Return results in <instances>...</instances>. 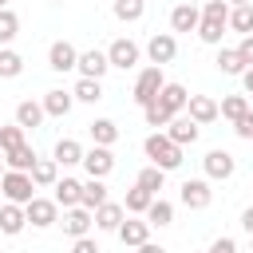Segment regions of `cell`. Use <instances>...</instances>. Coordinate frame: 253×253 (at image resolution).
<instances>
[{
    "label": "cell",
    "instance_id": "cell-1",
    "mask_svg": "<svg viewBox=\"0 0 253 253\" xmlns=\"http://www.w3.org/2000/svg\"><path fill=\"white\" fill-rule=\"evenodd\" d=\"M225 28H229V4L225 0H210L202 8V20H198V40L202 43H221Z\"/></svg>",
    "mask_w": 253,
    "mask_h": 253
},
{
    "label": "cell",
    "instance_id": "cell-2",
    "mask_svg": "<svg viewBox=\"0 0 253 253\" xmlns=\"http://www.w3.org/2000/svg\"><path fill=\"white\" fill-rule=\"evenodd\" d=\"M142 150H146L150 166H158V170H178V166H182V146H174V142L166 138V130H154V134H146Z\"/></svg>",
    "mask_w": 253,
    "mask_h": 253
},
{
    "label": "cell",
    "instance_id": "cell-3",
    "mask_svg": "<svg viewBox=\"0 0 253 253\" xmlns=\"http://www.w3.org/2000/svg\"><path fill=\"white\" fill-rule=\"evenodd\" d=\"M0 194H4V202H12V206H28V202L36 198V186H32L28 174H20V170H4V178H0Z\"/></svg>",
    "mask_w": 253,
    "mask_h": 253
},
{
    "label": "cell",
    "instance_id": "cell-4",
    "mask_svg": "<svg viewBox=\"0 0 253 253\" xmlns=\"http://www.w3.org/2000/svg\"><path fill=\"white\" fill-rule=\"evenodd\" d=\"M162 67H146V71H138V79H134V91H130V99L138 103V107H150L154 99H158V91H162Z\"/></svg>",
    "mask_w": 253,
    "mask_h": 253
},
{
    "label": "cell",
    "instance_id": "cell-5",
    "mask_svg": "<svg viewBox=\"0 0 253 253\" xmlns=\"http://www.w3.org/2000/svg\"><path fill=\"white\" fill-rule=\"evenodd\" d=\"M202 170H206V178H213V182H225V178H233V170H237V158L229 154V150H206V158H202Z\"/></svg>",
    "mask_w": 253,
    "mask_h": 253
},
{
    "label": "cell",
    "instance_id": "cell-6",
    "mask_svg": "<svg viewBox=\"0 0 253 253\" xmlns=\"http://www.w3.org/2000/svg\"><path fill=\"white\" fill-rule=\"evenodd\" d=\"M178 198H182V206H186V210H206V206L213 202L210 178H186V182H182V190H178Z\"/></svg>",
    "mask_w": 253,
    "mask_h": 253
},
{
    "label": "cell",
    "instance_id": "cell-7",
    "mask_svg": "<svg viewBox=\"0 0 253 253\" xmlns=\"http://www.w3.org/2000/svg\"><path fill=\"white\" fill-rule=\"evenodd\" d=\"M24 217H28V225L47 229V225L59 221V206H55V198H32V202L24 206Z\"/></svg>",
    "mask_w": 253,
    "mask_h": 253
},
{
    "label": "cell",
    "instance_id": "cell-8",
    "mask_svg": "<svg viewBox=\"0 0 253 253\" xmlns=\"http://www.w3.org/2000/svg\"><path fill=\"white\" fill-rule=\"evenodd\" d=\"M146 55H150L154 67H166V63L178 55V40H174V32H154V36L146 40Z\"/></svg>",
    "mask_w": 253,
    "mask_h": 253
},
{
    "label": "cell",
    "instance_id": "cell-9",
    "mask_svg": "<svg viewBox=\"0 0 253 253\" xmlns=\"http://www.w3.org/2000/svg\"><path fill=\"white\" fill-rule=\"evenodd\" d=\"M79 166L87 170V178H107L115 170V154H111V146H91V150H83Z\"/></svg>",
    "mask_w": 253,
    "mask_h": 253
},
{
    "label": "cell",
    "instance_id": "cell-10",
    "mask_svg": "<svg viewBox=\"0 0 253 253\" xmlns=\"http://www.w3.org/2000/svg\"><path fill=\"white\" fill-rule=\"evenodd\" d=\"M138 55H142V51H138V43H134V40H126V36H123V40H115V43L107 47V63H111V67H119V71H130V67L138 63Z\"/></svg>",
    "mask_w": 253,
    "mask_h": 253
},
{
    "label": "cell",
    "instance_id": "cell-11",
    "mask_svg": "<svg viewBox=\"0 0 253 253\" xmlns=\"http://www.w3.org/2000/svg\"><path fill=\"white\" fill-rule=\"evenodd\" d=\"M75 71H79V79H99V83H103V75L111 71V63H107V51H99V47H91V51H79V63H75Z\"/></svg>",
    "mask_w": 253,
    "mask_h": 253
},
{
    "label": "cell",
    "instance_id": "cell-12",
    "mask_svg": "<svg viewBox=\"0 0 253 253\" xmlns=\"http://www.w3.org/2000/svg\"><path fill=\"white\" fill-rule=\"evenodd\" d=\"M198 134H202V126H198L194 119H186V115H174V119L166 123V138H170L174 146H194Z\"/></svg>",
    "mask_w": 253,
    "mask_h": 253
},
{
    "label": "cell",
    "instance_id": "cell-13",
    "mask_svg": "<svg viewBox=\"0 0 253 253\" xmlns=\"http://www.w3.org/2000/svg\"><path fill=\"white\" fill-rule=\"evenodd\" d=\"M63 233L75 241V237H87V229L95 225V213L91 210H83V206H71V210H63Z\"/></svg>",
    "mask_w": 253,
    "mask_h": 253
},
{
    "label": "cell",
    "instance_id": "cell-14",
    "mask_svg": "<svg viewBox=\"0 0 253 253\" xmlns=\"http://www.w3.org/2000/svg\"><path fill=\"white\" fill-rule=\"evenodd\" d=\"M75 63H79V51H75V43H67V40H55V43L47 47V67H51V71H75Z\"/></svg>",
    "mask_w": 253,
    "mask_h": 253
},
{
    "label": "cell",
    "instance_id": "cell-15",
    "mask_svg": "<svg viewBox=\"0 0 253 253\" xmlns=\"http://www.w3.org/2000/svg\"><path fill=\"white\" fill-rule=\"evenodd\" d=\"M186 99H190V91L182 87V83H162V91H158V107L166 111V115H182L186 111Z\"/></svg>",
    "mask_w": 253,
    "mask_h": 253
},
{
    "label": "cell",
    "instance_id": "cell-16",
    "mask_svg": "<svg viewBox=\"0 0 253 253\" xmlns=\"http://www.w3.org/2000/svg\"><path fill=\"white\" fill-rule=\"evenodd\" d=\"M186 119H194L198 126H206V123L217 119V103H213L210 95H190V99H186Z\"/></svg>",
    "mask_w": 253,
    "mask_h": 253
},
{
    "label": "cell",
    "instance_id": "cell-17",
    "mask_svg": "<svg viewBox=\"0 0 253 253\" xmlns=\"http://www.w3.org/2000/svg\"><path fill=\"white\" fill-rule=\"evenodd\" d=\"M119 233V241L123 245H142V241H150V225H146V217H123V225L115 229Z\"/></svg>",
    "mask_w": 253,
    "mask_h": 253
},
{
    "label": "cell",
    "instance_id": "cell-18",
    "mask_svg": "<svg viewBox=\"0 0 253 253\" xmlns=\"http://www.w3.org/2000/svg\"><path fill=\"white\" fill-rule=\"evenodd\" d=\"M123 217H126L123 202H111V198H107V202L95 210V229H111V233H115V229L123 225Z\"/></svg>",
    "mask_w": 253,
    "mask_h": 253
},
{
    "label": "cell",
    "instance_id": "cell-19",
    "mask_svg": "<svg viewBox=\"0 0 253 253\" xmlns=\"http://www.w3.org/2000/svg\"><path fill=\"white\" fill-rule=\"evenodd\" d=\"M24 225H28V217H24V206H12V202H4V206H0V233H4V237H16Z\"/></svg>",
    "mask_w": 253,
    "mask_h": 253
},
{
    "label": "cell",
    "instance_id": "cell-20",
    "mask_svg": "<svg viewBox=\"0 0 253 253\" xmlns=\"http://www.w3.org/2000/svg\"><path fill=\"white\" fill-rule=\"evenodd\" d=\"M43 123V103H36V99H24V103H16V126H24V130H36Z\"/></svg>",
    "mask_w": 253,
    "mask_h": 253
},
{
    "label": "cell",
    "instance_id": "cell-21",
    "mask_svg": "<svg viewBox=\"0 0 253 253\" xmlns=\"http://www.w3.org/2000/svg\"><path fill=\"white\" fill-rule=\"evenodd\" d=\"M198 20H202V12H198L194 4H178V8L170 12V28H174V32H198Z\"/></svg>",
    "mask_w": 253,
    "mask_h": 253
},
{
    "label": "cell",
    "instance_id": "cell-22",
    "mask_svg": "<svg viewBox=\"0 0 253 253\" xmlns=\"http://www.w3.org/2000/svg\"><path fill=\"white\" fill-rule=\"evenodd\" d=\"M71 91H63V87H55V91H47L43 95V115H51V119H63L67 111H71Z\"/></svg>",
    "mask_w": 253,
    "mask_h": 253
},
{
    "label": "cell",
    "instance_id": "cell-23",
    "mask_svg": "<svg viewBox=\"0 0 253 253\" xmlns=\"http://www.w3.org/2000/svg\"><path fill=\"white\" fill-rule=\"evenodd\" d=\"M28 178H32V186H55V182H59L55 158H36V166L28 170Z\"/></svg>",
    "mask_w": 253,
    "mask_h": 253
},
{
    "label": "cell",
    "instance_id": "cell-24",
    "mask_svg": "<svg viewBox=\"0 0 253 253\" xmlns=\"http://www.w3.org/2000/svg\"><path fill=\"white\" fill-rule=\"evenodd\" d=\"M79 194H83V182L79 178H59L55 182V206L71 210V206H79Z\"/></svg>",
    "mask_w": 253,
    "mask_h": 253
},
{
    "label": "cell",
    "instance_id": "cell-25",
    "mask_svg": "<svg viewBox=\"0 0 253 253\" xmlns=\"http://www.w3.org/2000/svg\"><path fill=\"white\" fill-rule=\"evenodd\" d=\"M103 202H107V186H103V178H87V182H83V194H79V206L95 213Z\"/></svg>",
    "mask_w": 253,
    "mask_h": 253
},
{
    "label": "cell",
    "instance_id": "cell-26",
    "mask_svg": "<svg viewBox=\"0 0 253 253\" xmlns=\"http://www.w3.org/2000/svg\"><path fill=\"white\" fill-rule=\"evenodd\" d=\"M150 202H154V194H146L142 186H130V190H126V198H123V210H126L130 217H142V213L150 210Z\"/></svg>",
    "mask_w": 253,
    "mask_h": 253
},
{
    "label": "cell",
    "instance_id": "cell-27",
    "mask_svg": "<svg viewBox=\"0 0 253 253\" xmlns=\"http://www.w3.org/2000/svg\"><path fill=\"white\" fill-rule=\"evenodd\" d=\"M241 115H249V99H245V95H225V99L217 103V119H229V123H237Z\"/></svg>",
    "mask_w": 253,
    "mask_h": 253
},
{
    "label": "cell",
    "instance_id": "cell-28",
    "mask_svg": "<svg viewBox=\"0 0 253 253\" xmlns=\"http://www.w3.org/2000/svg\"><path fill=\"white\" fill-rule=\"evenodd\" d=\"M87 130H91L95 146H115V142H119V126H115L111 119H95V123H87Z\"/></svg>",
    "mask_w": 253,
    "mask_h": 253
},
{
    "label": "cell",
    "instance_id": "cell-29",
    "mask_svg": "<svg viewBox=\"0 0 253 253\" xmlns=\"http://www.w3.org/2000/svg\"><path fill=\"white\" fill-rule=\"evenodd\" d=\"M83 162V146L75 138H59L55 142V166H79Z\"/></svg>",
    "mask_w": 253,
    "mask_h": 253
},
{
    "label": "cell",
    "instance_id": "cell-30",
    "mask_svg": "<svg viewBox=\"0 0 253 253\" xmlns=\"http://www.w3.org/2000/svg\"><path fill=\"white\" fill-rule=\"evenodd\" d=\"M4 166H8V170H20V174H28V170L36 166V150L24 142V146H16V150H8V154H4Z\"/></svg>",
    "mask_w": 253,
    "mask_h": 253
},
{
    "label": "cell",
    "instance_id": "cell-31",
    "mask_svg": "<svg viewBox=\"0 0 253 253\" xmlns=\"http://www.w3.org/2000/svg\"><path fill=\"white\" fill-rule=\"evenodd\" d=\"M142 217H146V225H170V221H174V206H170L166 198H154Z\"/></svg>",
    "mask_w": 253,
    "mask_h": 253
},
{
    "label": "cell",
    "instance_id": "cell-32",
    "mask_svg": "<svg viewBox=\"0 0 253 253\" xmlns=\"http://www.w3.org/2000/svg\"><path fill=\"white\" fill-rule=\"evenodd\" d=\"M229 28H233V32H241V36H253V4L229 8Z\"/></svg>",
    "mask_w": 253,
    "mask_h": 253
},
{
    "label": "cell",
    "instance_id": "cell-33",
    "mask_svg": "<svg viewBox=\"0 0 253 253\" xmlns=\"http://www.w3.org/2000/svg\"><path fill=\"white\" fill-rule=\"evenodd\" d=\"M111 8H115V16H119L123 24H134V20H142V12H146V0H115Z\"/></svg>",
    "mask_w": 253,
    "mask_h": 253
},
{
    "label": "cell",
    "instance_id": "cell-34",
    "mask_svg": "<svg viewBox=\"0 0 253 253\" xmlns=\"http://www.w3.org/2000/svg\"><path fill=\"white\" fill-rule=\"evenodd\" d=\"M24 71V55L12 47H0V79H16Z\"/></svg>",
    "mask_w": 253,
    "mask_h": 253
},
{
    "label": "cell",
    "instance_id": "cell-35",
    "mask_svg": "<svg viewBox=\"0 0 253 253\" xmlns=\"http://www.w3.org/2000/svg\"><path fill=\"white\" fill-rule=\"evenodd\" d=\"M16 36H20V16L12 8H0V47H8Z\"/></svg>",
    "mask_w": 253,
    "mask_h": 253
},
{
    "label": "cell",
    "instance_id": "cell-36",
    "mask_svg": "<svg viewBox=\"0 0 253 253\" xmlns=\"http://www.w3.org/2000/svg\"><path fill=\"white\" fill-rule=\"evenodd\" d=\"M217 71H221V75H241V71H245L237 47H221V51H217Z\"/></svg>",
    "mask_w": 253,
    "mask_h": 253
},
{
    "label": "cell",
    "instance_id": "cell-37",
    "mask_svg": "<svg viewBox=\"0 0 253 253\" xmlns=\"http://www.w3.org/2000/svg\"><path fill=\"white\" fill-rule=\"evenodd\" d=\"M71 99H79V103H99V99H103V83H99V79H79L75 91H71Z\"/></svg>",
    "mask_w": 253,
    "mask_h": 253
},
{
    "label": "cell",
    "instance_id": "cell-38",
    "mask_svg": "<svg viewBox=\"0 0 253 253\" xmlns=\"http://www.w3.org/2000/svg\"><path fill=\"white\" fill-rule=\"evenodd\" d=\"M162 182H166V170H158V166H146V170L138 174V182H134V186H142L146 194H154V198H158Z\"/></svg>",
    "mask_w": 253,
    "mask_h": 253
},
{
    "label": "cell",
    "instance_id": "cell-39",
    "mask_svg": "<svg viewBox=\"0 0 253 253\" xmlns=\"http://www.w3.org/2000/svg\"><path fill=\"white\" fill-rule=\"evenodd\" d=\"M16 146H24V126H0V150L8 154V150H16Z\"/></svg>",
    "mask_w": 253,
    "mask_h": 253
},
{
    "label": "cell",
    "instance_id": "cell-40",
    "mask_svg": "<svg viewBox=\"0 0 253 253\" xmlns=\"http://www.w3.org/2000/svg\"><path fill=\"white\" fill-rule=\"evenodd\" d=\"M142 119H146V126H166L174 115H166L158 103H150V107H142Z\"/></svg>",
    "mask_w": 253,
    "mask_h": 253
},
{
    "label": "cell",
    "instance_id": "cell-41",
    "mask_svg": "<svg viewBox=\"0 0 253 253\" xmlns=\"http://www.w3.org/2000/svg\"><path fill=\"white\" fill-rule=\"evenodd\" d=\"M233 130H237V138H253V111L241 115V119L233 123Z\"/></svg>",
    "mask_w": 253,
    "mask_h": 253
},
{
    "label": "cell",
    "instance_id": "cell-42",
    "mask_svg": "<svg viewBox=\"0 0 253 253\" xmlns=\"http://www.w3.org/2000/svg\"><path fill=\"white\" fill-rule=\"evenodd\" d=\"M237 55H241V63H245V67H253V36H241Z\"/></svg>",
    "mask_w": 253,
    "mask_h": 253
},
{
    "label": "cell",
    "instance_id": "cell-43",
    "mask_svg": "<svg viewBox=\"0 0 253 253\" xmlns=\"http://www.w3.org/2000/svg\"><path fill=\"white\" fill-rule=\"evenodd\" d=\"M206 253H237V241H233V237H217Z\"/></svg>",
    "mask_w": 253,
    "mask_h": 253
},
{
    "label": "cell",
    "instance_id": "cell-44",
    "mask_svg": "<svg viewBox=\"0 0 253 253\" xmlns=\"http://www.w3.org/2000/svg\"><path fill=\"white\" fill-rule=\"evenodd\" d=\"M71 253H99V245H95L91 237H75V241H71Z\"/></svg>",
    "mask_w": 253,
    "mask_h": 253
},
{
    "label": "cell",
    "instance_id": "cell-45",
    "mask_svg": "<svg viewBox=\"0 0 253 253\" xmlns=\"http://www.w3.org/2000/svg\"><path fill=\"white\" fill-rule=\"evenodd\" d=\"M241 229H245V233H249V237H253V206H249V210H245V213H241Z\"/></svg>",
    "mask_w": 253,
    "mask_h": 253
},
{
    "label": "cell",
    "instance_id": "cell-46",
    "mask_svg": "<svg viewBox=\"0 0 253 253\" xmlns=\"http://www.w3.org/2000/svg\"><path fill=\"white\" fill-rule=\"evenodd\" d=\"M241 87H245V95H253V67L241 71Z\"/></svg>",
    "mask_w": 253,
    "mask_h": 253
},
{
    "label": "cell",
    "instance_id": "cell-47",
    "mask_svg": "<svg viewBox=\"0 0 253 253\" xmlns=\"http://www.w3.org/2000/svg\"><path fill=\"white\" fill-rule=\"evenodd\" d=\"M138 253H166V249H162V245H154V241H142V245H138Z\"/></svg>",
    "mask_w": 253,
    "mask_h": 253
},
{
    "label": "cell",
    "instance_id": "cell-48",
    "mask_svg": "<svg viewBox=\"0 0 253 253\" xmlns=\"http://www.w3.org/2000/svg\"><path fill=\"white\" fill-rule=\"evenodd\" d=\"M225 4H233V8H241V4H253V0H225Z\"/></svg>",
    "mask_w": 253,
    "mask_h": 253
},
{
    "label": "cell",
    "instance_id": "cell-49",
    "mask_svg": "<svg viewBox=\"0 0 253 253\" xmlns=\"http://www.w3.org/2000/svg\"><path fill=\"white\" fill-rule=\"evenodd\" d=\"M0 178H4V158H0Z\"/></svg>",
    "mask_w": 253,
    "mask_h": 253
},
{
    "label": "cell",
    "instance_id": "cell-50",
    "mask_svg": "<svg viewBox=\"0 0 253 253\" xmlns=\"http://www.w3.org/2000/svg\"><path fill=\"white\" fill-rule=\"evenodd\" d=\"M249 245H253V237H249Z\"/></svg>",
    "mask_w": 253,
    "mask_h": 253
},
{
    "label": "cell",
    "instance_id": "cell-51",
    "mask_svg": "<svg viewBox=\"0 0 253 253\" xmlns=\"http://www.w3.org/2000/svg\"><path fill=\"white\" fill-rule=\"evenodd\" d=\"M111 4H115V0H111Z\"/></svg>",
    "mask_w": 253,
    "mask_h": 253
}]
</instances>
